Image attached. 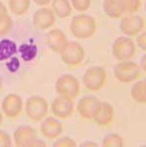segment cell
<instances>
[{"label":"cell","mask_w":146,"mask_h":147,"mask_svg":"<svg viewBox=\"0 0 146 147\" xmlns=\"http://www.w3.org/2000/svg\"><path fill=\"white\" fill-rule=\"evenodd\" d=\"M96 21L93 16L87 14H79L73 17L70 30L75 38L87 40L92 38L96 32Z\"/></svg>","instance_id":"6da1fadb"},{"label":"cell","mask_w":146,"mask_h":147,"mask_svg":"<svg viewBox=\"0 0 146 147\" xmlns=\"http://www.w3.org/2000/svg\"><path fill=\"white\" fill-rule=\"evenodd\" d=\"M141 72L142 71L139 64L131 60L119 61L113 67V74L115 79L122 84H130L135 82L140 77Z\"/></svg>","instance_id":"7a4b0ae2"},{"label":"cell","mask_w":146,"mask_h":147,"mask_svg":"<svg viewBox=\"0 0 146 147\" xmlns=\"http://www.w3.org/2000/svg\"><path fill=\"white\" fill-rule=\"evenodd\" d=\"M107 73L106 69L100 66L89 68L83 74V84L89 92H98L106 85Z\"/></svg>","instance_id":"3957f363"},{"label":"cell","mask_w":146,"mask_h":147,"mask_svg":"<svg viewBox=\"0 0 146 147\" xmlns=\"http://www.w3.org/2000/svg\"><path fill=\"white\" fill-rule=\"evenodd\" d=\"M111 53L113 58L118 62L132 60L136 54V45L130 37H117L112 44Z\"/></svg>","instance_id":"277c9868"},{"label":"cell","mask_w":146,"mask_h":147,"mask_svg":"<svg viewBox=\"0 0 146 147\" xmlns=\"http://www.w3.org/2000/svg\"><path fill=\"white\" fill-rule=\"evenodd\" d=\"M55 90L59 96L76 98L80 94L81 83L73 75H63L58 78L55 84Z\"/></svg>","instance_id":"5b68a950"},{"label":"cell","mask_w":146,"mask_h":147,"mask_svg":"<svg viewBox=\"0 0 146 147\" xmlns=\"http://www.w3.org/2000/svg\"><path fill=\"white\" fill-rule=\"evenodd\" d=\"M49 110L48 101L40 96H32L26 100L25 112L31 120L40 122L46 117Z\"/></svg>","instance_id":"8992f818"},{"label":"cell","mask_w":146,"mask_h":147,"mask_svg":"<svg viewBox=\"0 0 146 147\" xmlns=\"http://www.w3.org/2000/svg\"><path fill=\"white\" fill-rule=\"evenodd\" d=\"M145 21L138 14H126L121 18L119 23V30L124 36L134 37L143 31Z\"/></svg>","instance_id":"52a82bcc"},{"label":"cell","mask_w":146,"mask_h":147,"mask_svg":"<svg viewBox=\"0 0 146 147\" xmlns=\"http://www.w3.org/2000/svg\"><path fill=\"white\" fill-rule=\"evenodd\" d=\"M61 60L67 66L77 67L85 60V52L83 46L78 42H69L67 47L61 54Z\"/></svg>","instance_id":"ba28073f"},{"label":"cell","mask_w":146,"mask_h":147,"mask_svg":"<svg viewBox=\"0 0 146 147\" xmlns=\"http://www.w3.org/2000/svg\"><path fill=\"white\" fill-rule=\"evenodd\" d=\"M75 101L74 98L67 96H57L51 103V110L55 117L59 119H68L75 113Z\"/></svg>","instance_id":"9c48e42d"},{"label":"cell","mask_w":146,"mask_h":147,"mask_svg":"<svg viewBox=\"0 0 146 147\" xmlns=\"http://www.w3.org/2000/svg\"><path fill=\"white\" fill-rule=\"evenodd\" d=\"M102 101L94 96H85L77 103V111L83 119L93 120L100 107Z\"/></svg>","instance_id":"30bf717a"},{"label":"cell","mask_w":146,"mask_h":147,"mask_svg":"<svg viewBox=\"0 0 146 147\" xmlns=\"http://www.w3.org/2000/svg\"><path fill=\"white\" fill-rule=\"evenodd\" d=\"M2 112L10 119L18 117L23 109V100L17 94H9L2 101Z\"/></svg>","instance_id":"8fae6325"},{"label":"cell","mask_w":146,"mask_h":147,"mask_svg":"<svg viewBox=\"0 0 146 147\" xmlns=\"http://www.w3.org/2000/svg\"><path fill=\"white\" fill-rule=\"evenodd\" d=\"M56 23V15L50 8H40L33 16V24L37 29L45 31Z\"/></svg>","instance_id":"7c38bea8"},{"label":"cell","mask_w":146,"mask_h":147,"mask_svg":"<svg viewBox=\"0 0 146 147\" xmlns=\"http://www.w3.org/2000/svg\"><path fill=\"white\" fill-rule=\"evenodd\" d=\"M46 42L49 48L57 54H61L65 50L69 41L66 34L60 29H53L46 35Z\"/></svg>","instance_id":"4fadbf2b"},{"label":"cell","mask_w":146,"mask_h":147,"mask_svg":"<svg viewBox=\"0 0 146 147\" xmlns=\"http://www.w3.org/2000/svg\"><path fill=\"white\" fill-rule=\"evenodd\" d=\"M35 138L36 130L29 125H20L13 133V140L17 147H29Z\"/></svg>","instance_id":"5bb4252c"},{"label":"cell","mask_w":146,"mask_h":147,"mask_svg":"<svg viewBox=\"0 0 146 147\" xmlns=\"http://www.w3.org/2000/svg\"><path fill=\"white\" fill-rule=\"evenodd\" d=\"M113 120H114V109H113V107L107 101H102L100 109L93 118V121L98 126L104 127L111 124Z\"/></svg>","instance_id":"9a60e30c"},{"label":"cell","mask_w":146,"mask_h":147,"mask_svg":"<svg viewBox=\"0 0 146 147\" xmlns=\"http://www.w3.org/2000/svg\"><path fill=\"white\" fill-rule=\"evenodd\" d=\"M41 132L48 139H56L63 132V124L55 117H46L41 124Z\"/></svg>","instance_id":"2e32d148"},{"label":"cell","mask_w":146,"mask_h":147,"mask_svg":"<svg viewBox=\"0 0 146 147\" xmlns=\"http://www.w3.org/2000/svg\"><path fill=\"white\" fill-rule=\"evenodd\" d=\"M102 9L104 14L111 19H118L125 15L122 0H104Z\"/></svg>","instance_id":"e0dca14e"},{"label":"cell","mask_w":146,"mask_h":147,"mask_svg":"<svg viewBox=\"0 0 146 147\" xmlns=\"http://www.w3.org/2000/svg\"><path fill=\"white\" fill-rule=\"evenodd\" d=\"M72 4L69 0H52V10L56 16L64 19L72 14Z\"/></svg>","instance_id":"ac0fdd59"},{"label":"cell","mask_w":146,"mask_h":147,"mask_svg":"<svg viewBox=\"0 0 146 147\" xmlns=\"http://www.w3.org/2000/svg\"><path fill=\"white\" fill-rule=\"evenodd\" d=\"M132 99L140 105H146V85L143 80L135 82L130 88Z\"/></svg>","instance_id":"d6986e66"},{"label":"cell","mask_w":146,"mask_h":147,"mask_svg":"<svg viewBox=\"0 0 146 147\" xmlns=\"http://www.w3.org/2000/svg\"><path fill=\"white\" fill-rule=\"evenodd\" d=\"M9 9L17 16L26 14L30 8V0H9Z\"/></svg>","instance_id":"ffe728a7"},{"label":"cell","mask_w":146,"mask_h":147,"mask_svg":"<svg viewBox=\"0 0 146 147\" xmlns=\"http://www.w3.org/2000/svg\"><path fill=\"white\" fill-rule=\"evenodd\" d=\"M17 52L16 44L13 41L5 40L0 42V61H4V60L8 59L11 56H13Z\"/></svg>","instance_id":"44dd1931"},{"label":"cell","mask_w":146,"mask_h":147,"mask_svg":"<svg viewBox=\"0 0 146 147\" xmlns=\"http://www.w3.org/2000/svg\"><path fill=\"white\" fill-rule=\"evenodd\" d=\"M124 145L123 138L117 133H108L106 137L102 139V147H122Z\"/></svg>","instance_id":"7402d4cb"},{"label":"cell","mask_w":146,"mask_h":147,"mask_svg":"<svg viewBox=\"0 0 146 147\" xmlns=\"http://www.w3.org/2000/svg\"><path fill=\"white\" fill-rule=\"evenodd\" d=\"M13 26V20L8 13L0 15V37L9 33Z\"/></svg>","instance_id":"603a6c76"},{"label":"cell","mask_w":146,"mask_h":147,"mask_svg":"<svg viewBox=\"0 0 146 147\" xmlns=\"http://www.w3.org/2000/svg\"><path fill=\"white\" fill-rule=\"evenodd\" d=\"M124 8V14H135L139 11L141 6V0H122Z\"/></svg>","instance_id":"cb8c5ba5"},{"label":"cell","mask_w":146,"mask_h":147,"mask_svg":"<svg viewBox=\"0 0 146 147\" xmlns=\"http://www.w3.org/2000/svg\"><path fill=\"white\" fill-rule=\"evenodd\" d=\"M72 7L79 12H85L89 8L92 0H71Z\"/></svg>","instance_id":"d4e9b609"},{"label":"cell","mask_w":146,"mask_h":147,"mask_svg":"<svg viewBox=\"0 0 146 147\" xmlns=\"http://www.w3.org/2000/svg\"><path fill=\"white\" fill-rule=\"evenodd\" d=\"M20 52L22 54V57L25 61H30L33 58H35L36 55V47L35 46H29V45H23L20 48Z\"/></svg>","instance_id":"484cf974"},{"label":"cell","mask_w":146,"mask_h":147,"mask_svg":"<svg viewBox=\"0 0 146 147\" xmlns=\"http://www.w3.org/2000/svg\"><path fill=\"white\" fill-rule=\"evenodd\" d=\"M54 147H76L77 142L71 137H62L53 144Z\"/></svg>","instance_id":"4316f807"},{"label":"cell","mask_w":146,"mask_h":147,"mask_svg":"<svg viewBox=\"0 0 146 147\" xmlns=\"http://www.w3.org/2000/svg\"><path fill=\"white\" fill-rule=\"evenodd\" d=\"M12 140L9 134L3 130H0V147H11Z\"/></svg>","instance_id":"83f0119b"},{"label":"cell","mask_w":146,"mask_h":147,"mask_svg":"<svg viewBox=\"0 0 146 147\" xmlns=\"http://www.w3.org/2000/svg\"><path fill=\"white\" fill-rule=\"evenodd\" d=\"M136 43L138 48H140L142 51L146 52V31H142L139 35H137Z\"/></svg>","instance_id":"f1b7e54d"},{"label":"cell","mask_w":146,"mask_h":147,"mask_svg":"<svg viewBox=\"0 0 146 147\" xmlns=\"http://www.w3.org/2000/svg\"><path fill=\"white\" fill-rule=\"evenodd\" d=\"M36 146H40V147L43 146V147H44V146H46V144H45L44 141H42V140L38 139V138L36 137L35 139L31 142V144H30L29 147H36Z\"/></svg>","instance_id":"f546056e"},{"label":"cell","mask_w":146,"mask_h":147,"mask_svg":"<svg viewBox=\"0 0 146 147\" xmlns=\"http://www.w3.org/2000/svg\"><path fill=\"white\" fill-rule=\"evenodd\" d=\"M139 66H140V68H141V71L146 73V54L141 57L140 63H139Z\"/></svg>","instance_id":"4dcf8cb0"},{"label":"cell","mask_w":146,"mask_h":147,"mask_svg":"<svg viewBox=\"0 0 146 147\" xmlns=\"http://www.w3.org/2000/svg\"><path fill=\"white\" fill-rule=\"evenodd\" d=\"M33 1L39 6H45V5H48L52 0H33Z\"/></svg>","instance_id":"1f68e13d"},{"label":"cell","mask_w":146,"mask_h":147,"mask_svg":"<svg viewBox=\"0 0 146 147\" xmlns=\"http://www.w3.org/2000/svg\"><path fill=\"white\" fill-rule=\"evenodd\" d=\"M4 13H8V9L5 6V4L2 3V2L0 1V15L4 14Z\"/></svg>","instance_id":"d6a6232c"},{"label":"cell","mask_w":146,"mask_h":147,"mask_svg":"<svg viewBox=\"0 0 146 147\" xmlns=\"http://www.w3.org/2000/svg\"><path fill=\"white\" fill-rule=\"evenodd\" d=\"M81 146L85 147V146H98V144L94 141H85V142H83L81 144Z\"/></svg>","instance_id":"836d02e7"},{"label":"cell","mask_w":146,"mask_h":147,"mask_svg":"<svg viewBox=\"0 0 146 147\" xmlns=\"http://www.w3.org/2000/svg\"><path fill=\"white\" fill-rule=\"evenodd\" d=\"M2 122H3V115H2V111L0 110V126H1Z\"/></svg>","instance_id":"e575fe53"},{"label":"cell","mask_w":146,"mask_h":147,"mask_svg":"<svg viewBox=\"0 0 146 147\" xmlns=\"http://www.w3.org/2000/svg\"><path fill=\"white\" fill-rule=\"evenodd\" d=\"M2 86H3V81H2V78H1V76H0V90H1V88H2Z\"/></svg>","instance_id":"d590c367"},{"label":"cell","mask_w":146,"mask_h":147,"mask_svg":"<svg viewBox=\"0 0 146 147\" xmlns=\"http://www.w3.org/2000/svg\"><path fill=\"white\" fill-rule=\"evenodd\" d=\"M143 81H144V83H145V85H146V78H145L144 80H143Z\"/></svg>","instance_id":"8d00e7d4"},{"label":"cell","mask_w":146,"mask_h":147,"mask_svg":"<svg viewBox=\"0 0 146 147\" xmlns=\"http://www.w3.org/2000/svg\"><path fill=\"white\" fill-rule=\"evenodd\" d=\"M144 8H145V12H146V2H145V7Z\"/></svg>","instance_id":"74e56055"}]
</instances>
